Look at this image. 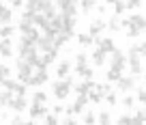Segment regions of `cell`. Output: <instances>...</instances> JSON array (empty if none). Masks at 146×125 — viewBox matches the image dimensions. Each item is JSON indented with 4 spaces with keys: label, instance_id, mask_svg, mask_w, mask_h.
Here are the masks:
<instances>
[{
    "label": "cell",
    "instance_id": "obj_20",
    "mask_svg": "<svg viewBox=\"0 0 146 125\" xmlns=\"http://www.w3.org/2000/svg\"><path fill=\"white\" fill-rule=\"evenodd\" d=\"M120 76H123V71L112 69V67H110V69H108V74H105V80H108L110 84H116V82L120 80Z\"/></svg>",
    "mask_w": 146,
    "mask_h": 125
},
{
    "label": "cell",
    "instance_id": "obj_13",
    "mask_svg": "<svg viewBox=\"0 0 146 125\" xmlns=\"http://www.w3.org/2000/svg\"><path fill=\"white\" fill-rule=\"evenodd\" d=\"M73 71V63L71 60H60L58 67H56V78H64Z\"/></svg>",
    "mask_w": 146,
    "mask_h": 125
},
{
    "label": "cell",
    "instance_id": "obj_14",
    "mask_svg": "<svg viewBox=\"0 0 146 125\" xmlns=\"http://www.w3.org/2000/svg\"><path fill=\"white\" fill-rule=\"evenodd\" d=\"M90 58H92V65H95L97 69H99V67H103L105 63H108V54H105L103 50H99V47H97V50L92 52V56H90Z\"/></svg>",
    "mask_w": 146,
    "mask_h": 125
},
{
    "label": "cell",
    "instance_id": "obj_25",
    "mask_svg": "<svg viewBox=\"0 0 146 125\" xmlns=\"http://www.w3.org/2000/svg\"><path fill=\"white\" fill-rule=\"evenodd\" d=\"M112 114H110L108 110H103V112H99V114H97V123H101V125H110L112 123Z\"/></svg>",
    "mask_w": 146,
    "mask_h": 125
},
{
    "label": "cell",
    "instance_id": "obj_43",
    "mask_svg": "<svg viewBox=\"0 0 146 125\" xmlns=\"http://www.w3.org/2000/svg\"><path fill=\"white\" fill-rule=\"evenodd\" d=\"M116 0H105V5H114Z\"/></svg>",
    "mask_w": 146,
    "mask_h": 125
},
{
    "label": "cell",
    "instance_id": "obj_46",
    "mask_svg": "<svg viewBox=\"0 0 146 125\" xmlns=\"http://www.w3.org/2000/svg\"><path fill=\"white\" fill-rule=\"evenodd\" d=\"M0 2H5V0H0Z\"/></svg>",
    "mask_w": 146,
    "mask_h": 125
},
{
    "label": "cell",
    "instance_id": "obj_3",
    "mask_svg": "<svg viewBox=\"0 0 146 125\" xmlns=\"http://www.w3.org/2000/svg\"><path fill=\"white\" fill-rule=\"evenodd\" d=\"M35 67L32 65H28L24 58H17V63H15V71H17V78H19V82H24V84H28L30 82V78H32V74H35Z\"/></svg>",
    "mask_w": 146,
    "mask_h": 125
},
{
    "label": "cell",
    "instance_id": "obj_22",
    "mask_svg": "<svg viewBox=\"0 0 146 125\" xmlns=\"http://www.w3.org/2000/svg\"><path fill=\"white\" fill-rule=\"evenodd\" d=\"M142 33H144V30H140V28H137V26H133V24H129V26L125 28V35H127L129 39H137Z\"/></svg>",
    "mask_w": 146,
    "mask_h": 125
},
{
    "label": "cell",
    "instance_id": "obj_45",
    "mask_svg": "<svg viewBox=\"0 0 146 125\" xmlns=\"http://www.w3.org/2000/svg\"><path fill=\"white\" fill-rule=\"evenodd\" d=\"M2 7H5V2H0V9H2Z\"/></svg>",
    "mask_w": 146,
    "mask_h": 125
},
{
    "label": "cell",
    "instance_id": "obj_6",
    "mask_svg": "<svg viewBox=\"0 0 146 125\" xmlns=\"http://www.w3.org/2000/svg\"><path fill=\"white\" fill-rule=\"evenodd\" d=\"M127 67H129V71H131V76H140L142 71V56L140 54H127Z\"/></svg>",
    "mask_w": 146,
    "mask_h": 125
},
{
    "label": "cell",
    "instance_id": "obj_5",
    "mask_svg": "<svg viewBox=\"0 0 146 125\" xmlns=\"http://www.w3.org/2000/svg\"><path fill=\"white\" fill-rule=\"evenodd\" d=\"M28 106H30V104H28L26 97H22V95H13V99H11V104H9V108H7V110L24 114V112L28 110Z\"/></svg>",
    "mask_w": 146,
    "mask_h": 125
},
{
    "label": "cell",
    "instance_id": "obj_37",
    "mask_svg": "<svg viewBox=\"0 0 146 125\" xmlns=\"http://www.w3.org/2000/svg\"><path fill=\"white\" fill-rule=\"evenodd\" d=\"M60 123H62V125H78L80 121L75 119V116H73V114H64V119L60 121Z\"/></svg>",
    "mask_w": 146,
    "mask_h": 125
},
{
    "label": "cell",
    "instance_id": "obj_12",
    "mask_svg": "<svg viewBox=\"0 0 146 125\" xmlns=\"http://www.w3.org/2000/svg\"><path fill=\"white\" fill-rule=\"evenodd\" d=\"M88 67V56L84 54V52H78L75 54V63H73V71H75V76H80V71L86 69Z\"/></svg>",
    "mask_w": 146,
    "mask_h": 125
},
{
    "label": "cell",
    "instance_id": "obj_18",
    "mask_svg": "<svg viewBox=\"0 0 146 125\" xmlns=\"http://www.w3.org/2000/svg\"><path fill=\"white\" fill-rule=\"evenodd\" d=\"M11 99H13V93H11L9 88H2V91H0V108H9Z\"/></svg>",
    "mask_w": 146,
    "mask_h": 125
},
{
    "label": "cell",
    "instance_id": "obj_34",
    "mask_svg": "<svg viewBox=\"0 0 146 125\" xmlns=\"http://www.w3.org/2000/svg\"><path fill=\"white\" fill-rule=\"evenodd\" d=\"M80 78H82V80L95 78V69H92V67H86V69H82V71H80Z\"/></svg>",
    "mask_w": 146,
    "mask_h": 125
},
{
    "label": "cell",
    "instance_id": "obj_15",
    "mask_svg": "<svg viewBox=\"0 0 146 125\" xmlns=\"http://www.w3.org/2000/svg\"><path fill=\"white\" fill-rule=\"evenodd\" d=\"M127 19H129V24L137 26L140 30H146V15H142V13H131Z\"/></svg>",
    "mask_w": 146,
    "mask_h": 125
},
{
    "label": "cell",
    "instance_id": "obj_8",
    "mask_svg": "<svg viewBox=\"0 0 146 125\" xmlns=\"http://www.w3.org/2000/svg\"><path fill=\"white\" fill-rule=\"evenodd\" d=\"M95 45L99 47V50H103L105 54H112V52L116 50V43L112 37H95Z\"/></svg>",
    "mask_w": 146,
    "mask_h": 125
},
{
    "label": "cell",
    "instance_id": "obj_10",
    "mask_svg": "<svg viewBox=\"0 0 146 125\" xmlns=\"http://www.w3.org/2000/svg\"><path fill=\"white\" fill-rule=\"evenodd\" d=\"M0 56L2 58H11L13 56V37L0 39Z\"/></svg>",
    "mask_w": 146,
    "mask_h": 125
},
{
    "label": "cell",
    "instance_id": "obj_27",
    "mask_svg": "<svg viewBox=\"0 0 146 125\" xmlns=\"http://www.w3.org/2000/svg\"><path fill=\"white\" fill-rule=\"evenodd\" d=\"M116 123H118V125H131V123H133V114H131V110H127L125 114H120L118 119H116Z\"/></svg>",
    "mask_w": 146,
    "mask_h": 125
},
{
    "label": "cell",
    "instance_id": "obj_23",
    "mask_svg": "<svg viewBox=\"0 0 146 125\" xmlns=\"http://www.w3.org/2000/svg\"><path fill=\"white\" fill-rule=\"evenodd\" d=\"M82 123H84V125H95V123H97V114H95L92 110H84Z\"/></svg>",
    "mask_w": 146,
    "mask_h": 125
},
{
    "label": "cell",
    "instance_id": "obj_32",
    "mask_svg": "<svg viewBox=\"0 0 146 125\" xmlns=\"http://www.w3.org/2000/svg\"><path fill=\"white\" fill-rule=\"evenodd\" d=\"M135 114H133V123L135 125H142L146 123V110H133Z\"/></svg>",
    "mask_w": 146,
    "mask_h": 125
},
{
    "label": "cell",
    "instance_id": "obj_17",
    "mask_svg": "<svg viewBox=\"0 0 146 125\" xmlns=\"http://www.w3.org/2000/svg\"><path fill=\"white\" fill-rule=\"evenodd\" d=\"M2 24H13V9L7 7V5L0 9V26Z\"/></svg>",
    "mask_w": 146,
    "mask_h": 125
},
{
    "label": "cell",
    "instance_id": "obj_35",
    "mask_svg": "<svg viewBox=\"0 0 146 125\" xmlns=\"http://www.w3.org/2000/svg\"><path fill=\"white\" fill-rule=\"evenodd\" d=\"M9 123L11 125H24V123H28V121H24V116L19 114V112H13V116H11Z\"/></svg>",
    "mask_w": 146,
    "mask_h": 125
},
{
    "label": "cell",
    "instance_id": "obj_11",
    "mask_svg": "<svg viewBox=\"0 0 146 125\" xmlns=\"http://www.w3.org/2000/svg\"><path fill=\"white\" fill-rule=\"evenodd\" d=\"M105 28H108V22H103V19H95V22H90V26H88V35H92V37H101V33H103Z\"/></svg>",
    "mask_w": 146,
    "mask_h": 125
},
{
    "label": "cell",
    "instance_id": "obj_28",
    "mask_svg": "<svg viewBox=\"0 0 146 125\" xmlns=\"http://www.w3.org/2000/svg\"><path fill=\"white\" fill-rule=\"evenodd\" d=\"M88 102L90 104H99V102H103V95H101L97 88H90V91H88Z\"/></svg>",
    "mask_w": 146,
    "mask_h": 125
},
{
    "label": "cell",
    "instance_id": "obj_31",
    "mask_svg": "<svg viewBox=\"0 0 146 125\" xmlns=\"http://www.w3.org/2000/svg\"><path fill=\"white\" fill-rule=\"evenodd\" d=\"M32 102H36V104H47V93H45V91H35V93H32Z\"/></svg>",
    "mask_w": 146,
    "mask_h": 125
},
{
    "label": "cell",
    "instance_id": "obj_24",
    "mask_svg": "<svg viewBox=\"0 0 146 125\" xmlns=\"http://www.w3.org/2000/svg\"><path fill=\"white\" fill-rule=\"evenodd\" d=\"M123 108L125 110H133V106H135V97L133 95H129V93H125V97H123Z\"/></svg>",
    "mask_w": 146,
    "mask_h": 125
},
{
    "label": "cell",
    "instance_id": "obj_30",
    "mask_svg": "<svg viewBox=\"0 0 146 125\" xmlns=\"http://www.w3.org/2000/svg\"><path fill=\"white\" fill-rule=\"evenodd\" d=\"M43 123H45V125H58L60 119H58V114H54V112H45V116H43Z\"/></svg>",
    "mask_w": 146,
    "mask_h": 125
},
{
    "label": "cell",
    "instance_id": "obj_42",
    "mask_svg": "<svg viewBox=\"0 0 146 125\" xmlns=\"http://www.w3.org/2000/svg\"><path fill=\"white\" fill-rule=\"evenodd\" d=\"M140 56H144V58H146V41L140 43Z\"/></svg>",
    "mask_w": 146,
    "mask_h": 125
},
{
    "label": "cell",
    "instance_id": "obj_40",
    "mask_svg": "<svg viewBox=\"0 0 146 125\" xmlns=\"http://www.w3.org/2000/svg\"><path fill=\"white\" fill-rule=\"evenodd\" d=\"M127 54H140V43H131L127 50Z\"/></svg>",
    "mask_w": 146,
    "mask_h": 125
},
{
    "label": "cell",
    "instance_id": "obj_36",
    "mask_svg": "<svg viewBox=\"0 0 146 125\" xmlns=\"http://www.w3.org/2000/svg\"><path fill=\"white\" fill-rule=\"evenodd\" d=\"M127 2V11H135L142 7V0H125Z\"/></svg>",
    "mask_w": 146,
    "mask_h": 125
},
{
    "label": "cell",
    "instance_id": "obj_29",
    "mask_svg": "<svg viewBox=\"0 0 146 125\" xmlns=\"http://www.w3.org/2000/svg\"><path fill=\"white\" fill-rule=\"evenodd\" d=\"M112 9H114V15H123L127 11V2L125 0H116L114 5H112Z\"/></svg>",
    "mask_w": 146,
    "mask_h": 125
},
{
    "label": "cell",
    "instance_id": "obj_44",
    "mask_svg": "<svg viewBox=\"0 0 146 125\" xmlns=\"http://www.w3.org/2000/svg\"><path fill=\"white\" fill-rule=\"evenodd\" d=\"M2 82H5V76H2V74H0V86H2Z\"/></svg>",
    "mask_w": 146,
    "mask_h": 125
},
{
    "label": "cell",
    "instance_id": "obj_9",
    "mask_svg": "<svg viewBox=\"0 0 146 125\" xmlns=\"http://www.w3.org/2000/svg\"><path fill=\"white\" fill-rule=\"evenodd\" d=\"M47 80H50V74H47V69H36L35 74H32L30 82H28V86H43V84H47Z\"/></svg>",
    "mask_w": 146,
    "mask_h": 125
},
{
    "label": "cell",
    "instance_id": "obj_38",
    "mask_svg": "<svg viewBox=\"0 0 146 125\" xmlns=\"http://www.w3.org/2000/svg\"><path fill=\"white\" fill-rule=\"evenodd\" d=\"M135 102H140V104H144V106H146V88H137Z\"/></svg>",
    "mask_w": 146,
    "mask_h": 125
},
{
    "label": "cell",
    "instance_id": "obj_33",
    "mask_svg": "<svg viewBox=\"0 0 146 125\" xmlns=\"http://www.w3.org/2000/svg\"><path fill=\"white\" fill-rule=\"evenodd\" d=\"M105 102H108V106H116L118 104V97H116V93L114 91H110V93H105Z\"/></svg>",
    "mask_w": 146,
    "mask_h": 125
},
{
    "label": "cell",
    "instance_id": "obj_7",
    "mask_svg": "<svg viewBox=\"0 0 146 125\" xmlns=\"http://www.w3.org/2000/svg\"><path fill=\"white\" fill-rule=\"evenodd\" d=\"M116 88L120 93H133L135 91V76H120V80L116 82Z\"/></svg>",
    "mask_w": 146,
    "mask_h": 125
},
{
    "label": "cell",
    "instance_id": "obj_26",
    "mask_svg": "<svg viewBox=\"0 0 146 125\" xmlns=\"http://www.w3.org/2000/svg\"><path fill=\"white\" fill-rule=\"evenodd\" d=\"M80 7H82V13H90L97 7V0H80Z\"/></svg>",
    "mask_w": 146,
    "mask_h": 125
},
{
    "label": "cell",
    "instance_id": "obj_39",
    "mask_svg": "<svg viewBox=\"0 0 146 125\" xmlns=\"http://www.w3.org/2000/svg\"><path fill=\"white\" fill-rule=\"evenodd\" d=\"M52 112H54V114H62L64 112V102H58L54 108H52Z\"/></svg>",
    "mask_w": 146,
    "mask_h": 125
},
{
    "label": "cell",
    "instance_id": "obj_16",
    "mask_svg": "<svg viewBox=\"0 0 146 125\" xmlns=\"http://www.w3.org/2000/svg\"><path fill=\"white\" fill-rule=\"evenodd\" d=\"M78 45L82 47V50H86V47L95 45V37H92V35H88V33H80V35H78Z\"/></svg>",
    "mask_w": 146,
    "mask_h": 125
},
{
    "label": "cell",
    "instance_id": "obj_21",
    "mask_svg": "<svg viewBox=\"0 0 146 125\" xmlns=\"http://www.w3.org/2000/svg\"><path fill=\"white\" fill-rule=\"evenodd\" d=\"M108 28L112 30V33H118L120 28H123L120 26V15H112V17L108 19Z\"/></svg>",
    "mask_w": 146,
    "mask_h": 125
},
{
    "label": "cell",
    "instance_id": "obj_4",
    "mask_svg": "<svg viewBox=\"0 0 146 125\" xmlns=\"http://www.w3.org/2000/svg\"><path fill=\"white\" fill-rule=\"evenodd\" d=\"M110 67H112V69H118V71H125L127 69V54H125L123 50H118V47H116L114 52H112V54H110Z\"/></svg>",
    "mask_w": 146,
    "mask_h": 125
},
{
    "label": "cell",
    "instance_id": "obj_19",
    "mask_svg": "<svg viewBox=\"0 0 146 125\" xmlns=\"http://www.w3.org/2000/svg\"><path fill=\"white\" fill-rule=\"evenodd\" d=\"M15 30H17V26H13V24H2V26H0V39H5V37H13Z\"/></svg>",
    "mask_w": 146,
    "mask_h": 125
},
{
    "label": "cell",
    "instance_id": "obj_2",
    "mask_svg": "<svg viewBox=\"0 0 146 125\" xmlns=\"http://www.w3.org/2000/svg\"><path fill=\"white\" fill-rule=\"evenodd\" d=\"M28 123H36L39 119H43L45 116V112H50V106L47 104H36V102H30V106H28Z\"/></svg>",
    "mask_w": 146,
    "mask_h": 125
},
{
    "label": "cell",
    "instance_id": "obj_41",
    "mask_svg": "<svg viewBox=\"0 0 146 125\" xmlns=\"http://www.w3.org/2000/svg\"><path fill=\"white\" fill-rule=\"evenodd\" d=\"M0 74L5 76V78H9V76H11V67L9 65H0Z\"/></svg>",
    "mask_w": 146,
    "mask_h": 125
},
{
    "label": "cell",
    "instance_id": "obj_1",
    "mask_svg": "<svg viewBox=\"0 0 146 125\" xmlns=\"http://www.w3.org/2000/svg\"><path fill=\"white\" fill-rule=\"evenodd\" d=\"M73 84H75V80H73V76H64V78L60 80H54L52 82V95L56 97V102H67V97L73 93Z\"/></svg>",
    "mask_w": 146,
    "mask_h": 125
}]
</instances>
